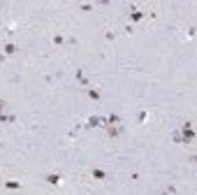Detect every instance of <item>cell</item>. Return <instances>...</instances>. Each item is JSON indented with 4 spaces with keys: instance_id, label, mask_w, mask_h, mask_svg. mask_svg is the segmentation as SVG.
I'll use <instances>...</instances> for the list:
<instances>
[{
    "instance_id": "cell-1",
    "label": "cell",
    "mask_w": 197,
    "mask_h": 195,
    "mask_svg": "<svg viewBox=\"0 0 197 195\" xmlns=\"http://www.w3.org/2000/svg\"><path fill=\"white\" fill-rule=\"evenodd\" d=\"M88 126H91V128L107 126V119H104V116H88Z\"/></svg>"
},
{
    "instance_id": "cell-2",
    "label": "cell",
    "mask_w": 197,
    "mask_h": 195,
    "mask_svg": "<svg viewBox=\"0 0 197 195\" xmlns=\"http://www.w3.org/2000/svg\"><path fill=\"white\" fill-rule=\"evenodd\" d=\"M2 49H5V56H14V53L16 51H19V47H16V44H5V47H2Z\"/></svg>"
},
{
    "instance_id": "cell-3",
    "label": "cell",
    "mask_w": 197,
    "mask_h": 195,
    "mask_svg": "<svg viewBox=\"0 0 197 195\" xmlns=\"http://www.w3.org/2000/svg\"><path fill=\"white\" fill-rule=\"evenodd\" d=\"M16 121V116L12 114H0V123H14Z\"/></svg>"
},
{
    "instance_id": "cell-4",
    "label": "cell",
    "mask_w": 197,
    "mask_h": 195,
    "mask_svg": "<svg viewBox=\"0 0 197 195\" xmlns=\"http://www.w3.org/2000/svg\"><path fill=\"white\" fill-rule=\"evenodd\" d=\"M47 181H49V184H53V186H56V184H60V174H49V177H47Z\"/></svg>"
},
{
    "instance_id": "cell-5",
    "label": "cell",
    "mask_w": 197,
    "mask_h": 195,
    "mask_svg": "<svg viewBox=\"0 0 197 195\" xmlns=\"http://www.w3.org/2000/svg\"><path fill=\"white\" fill-rule=\"evenodd\" d=\"M160 195H176V188H174V186H165Z\"/></svg>"
},
{
    "instance_id": "cell-6",
    "label": "cell",
    "mask_w": 197,
    "mask_h": 195,
    "mask_svg": "<svg viewBox=\"0 0 197 195\" xmlns=\"http://www.w3.org/2000/svg\"><path fill=\"white\" fill-rule=\"evenodd\" d=\"M141 16H144V12H137V10H132V12H130V19H132V21H139Z\"/></svg>"
},
{
    "instance_id": "cell-7",
    "label": "cell",
    "mask_w": 197,
    "mask_h": 195,
    "mask_svg": "<svg viewBox=\"0 0 197 195\" xmlns=\"http://www.w3.org/2000/svg\"><path fill=\"white\" fill-rule=\"evenodd\" d=\"M93 177H95V179H104L107 172H104V170H93Z\"/></svg>"
},
{
    "instance_id": "cell-8",
    "label": "cell",
    "mask_w": 197,
    "mask_h": 195,
    "mask_svg": "<svg viewBox=\"0 0 197 195\" xmlns=\"http://www.w3.org/2000/svg\"><path fill=\"white\" fill-rule=\"evenodd\" d=\"M118 132H121V126H109V135H111V137H116Z\"/></svg>"
},
{
    "instance_id": "cell-9",
    "label": "cell",
    "mask_w": 197,
    "mask_h": 195,
    "mask_svg": "<svg viewBox=\"0 0 197 195\" xmlns=\"http://www.w3.org/2000/svg\"><path fill=\"white\" fill-rule=\"evenodd\" d=\"M88 98H93V100H100V91H95V88H88Z\"/></svg>"
},
{
    "instance_id": "cell-10",
    "label": "cell",
    "mask_w": 197,
    "mask_h": 195,
    "mask_svg": "<svg viewBox=\"0 0 197 195\" xmlns=\"http://www.w3.org/2000/svg\"><path fill=\"white\" fill-rule=\"evenodd\" d=\"M7 188H12V190H14V188H21V184H19V181H7Z\"/></svg>"
},
{
    "instance_id": "cell-11",
    "label": "cell",
    "mask_w": 197,
    "mask_h": 195,
    "mask_svg": "<svg viewBox=\"0 0 197 195\" xmlns=\"http://www.w3.org/2000/svg\"><path fill=\"white\" fill-rule=\"evenodd\" d=\"M53 44H63V35H53Z\"/></svg>"
},
{
    "instance_id": "cell-12",
    "label": "cell",
    "mask_w": 197,
    "mask_h": 195,
    "mask_svg": "<svg viewBox=\"0 0 197 195\" xmlns=\"http://www.w3.org/2000/svg\"><path fill=\"white\" fill-rule=\"evenodd\" d=\"M146 119H149V111H141V114H139V121H141V123H144V121H146Z\"/></svg>"
},
{
    "instance_id": "cell-13",
    "label": "cell",
    "mask_w": 197,
    "mask_h": 195,
    "mask_svg": "<svg viewBox=\"0 0 197 195\" xmlns=\"http://www.w3.org/2000/svg\"><path fill=\"white\" fill-rule=\"evenodd\" d=\"M2 107H5V102H2V100H0V109H2Z\"/></svg>"
},
{
    "instance_id": "cell-14",
    "label": "cell",
    "mask_w": 197,
    "mask_h": 195,
    "mask_svg": "<svg viewBox=\"0 0 197 195\" xmlns=\"http://www.w3.org/2000/svg\"><path fill=\"white\" fill-rule=\"evenodd\" d=\"M0 144H2V142H0Z\"/></svg>"
}]
</instances>
